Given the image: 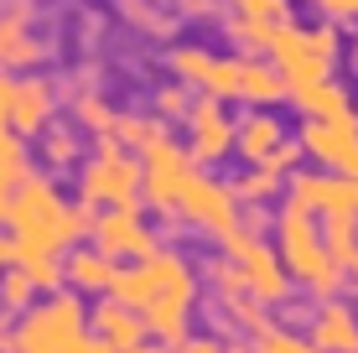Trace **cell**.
Instances as JSON below:
<instances>
[]
</instances>
